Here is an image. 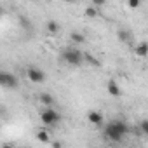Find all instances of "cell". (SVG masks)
I'll use <instances>...</instances> for the list:
<instances>
[{
    "label": "cell",
    "mask_w": 148,
    "mask_h": 148,
    "mask_svg": "<svg viewBox=\"0 0 148 148\" xmlns=\"http://www.w3.org/2000/svg\"><path fill=\"white\" fill-rule=\"evenodd\" d=\"M129 132V127L125 125V122L122 120H112L110 124L105 125V131L103 134L110 139V141H115V143H120L122 138Z\"/></svg>",
    "instance_id": "1"
},
{
    "label": "cell",
    "mask_w": 148,
    "mask_h": 148,
    "mask_svg": "<svg viewBox=\"0 0 148 148\" xmlns=\"http://www.w3.org/2000/svg\"><path fill=\"white\" fill-rule=\"evenodd\" d=\"M61 58H63V61H64L66 64H70V66H80L82 61H84V54H82L79 49H73V47L63 49Z\"/></svg>",
    "instance_id": "2"
},
{
    "label": "cell",
    "mask_w": 148,
    "mask_h": 148,
    "mask_svg": "<svg viewBox=\"0 0 148 148\" xmlns=\"http://www.w3.org/2000/svg\"><path fill=\"white\" fill-rule=\"evenodd\" d=\"M59 119H61V115L56 112V110H52V108H44V110H40V120L45 124V125H54V124H58L59 122Z\"/></svg>",
    "instance_id": "3"
},
{
    "label": "cell",
    "mask_w": 148,
    "mask_h": 148,
    "mask_svg": "<svg viewBox=\"0 0 148 148\" xmlns=\"http://www.w3.org/2000/svg\"><path fill=\"white\" fill-rule=\"evenodd\" d=\"M26 75H28V80H32L33 84H42L45 80V73L35 66H30L28 71H26Z\"/></svg>",
    "instance_id": "4"
},
{
    "label": "cell",
    "mask_w": 148,
    "mask_h": 148,
    "mask_svg": "<svg viewBox=\"0 0 148 148\" xmlns=\"http://www.w3.org/2000/svg\"><path fill=\"white\" fill-rule=\"evenodd\" d=\"M0 84L7 89H16L18 87V79L14 75H11V73H7V71H2L0 73Z\"/></svg>",
    "instance_id": "5"
},
{
    "label": "cell",
    "mask_w": 148,
    "mask_h": 148,
    "mask_svg": "<svg viewBox=\"0 0 148 148\" xmlns=\"http://www.w3.org/2000/svg\"><path fill=\"white\" fill-rule=\"evenodd\" d=\"M87 120L92 124V125H96V127H99V125H103V113L101 112H96V110H92V112H89L87 113Z\"/></svg>",
    "instance_id": "6"
},
{
    "label": "cell",
    "mask_w": 148,
    "mask_h": 148,
    "mask_svg": "<svg viewBox=\"0 0 148 148\" xmlns=\"http://www.w3.org/2000/svg\"><path fill=\"white\" fill-rule=\"evenodd\" d=\"M106 89H108V94H110V96H115V98H117V96H120V94H122V91H120L119 84H117L113 79H110V80H108Z\"/></svg>",
    "instance_id": "7"
},
{
    "label": "cell",
    "mask_w": 148,
    "mask_h": 148,
    "mask_svg": "<svg viewBox=\"0 0 148 148\" xmlns=\"http://www.w3.org/2000/svg\"><path fill=\"white\" fill-rule=\"evenodd\" d=\"M134 52H136V56H139V58L148 56V42H139V44L136 45Z\"/></svg>",
    "instance_id": "8"
},
{
    "label": "cell",
    "mask_w": 148,
    "mask_h": 148,
    "mask_svg": "<svg viewBox=\"0 0 148 148\" xmlns=\"http://www.w3.org/2000/svg\"><path fill=\"white\" fill-rule=\"evenodd\" d=\"M38 99H40V103H42L44 106H51V105H54V98H52L51 94H47V92H42V94L38 96Z\"/></svg>",
    "instance_id": "9"
},
{
    "label": "cell",
    "mask_w": 148,
    "mask_h": 148,
    "mask_svg": "<svg viewBox=\"0 0 148 148\" xmlns=\"http://www.w3.org/2000/svg\"><path fill=\"white\" fill-rule=\"evenodd\" d=\"M70 38L75 42V44H84V42H86V37H84V33H80V32H73V33L70 35Z\"/></svg>",
    "instance_id": "10"
},
{
    "label": "cell",
    "mask_w": 148,
    "mask_h": 148,
    "mask_svg": "<svg viewBox=\"0 0 148 148\" xmlns=\"http://www.w3.org/2000/svg\"><path fill=\"white\" fill-rule=\"evenodd\" d=\"M84 61H87L91 66H94V68H99L101 66V63H99V59H96V58H92L91 54H84Z\"/></svg>",
    "instance_id": "11"
},
{
    "label": "cell",
    "mask_w": 148,
    "mask_h": 148,
    "mask_svg": "<svg viewBox=\"0 0 148 148\" xmlns=\"http://www.w3.org/2000/svg\"><path fill=\"white\" fill-rule=\"evenodd\" d=\"M98 9H99V7H96V5H89V7L86 9V16H87V18H98V14H99Z\"/></svg>",
    "instance_id": "12"
},
{
    "label": "cell",
    "mask_w": 148,
    "mask_h": 148,
    "mask_svg": "<svg viewBox=\"0 0 148 148\" xmlns=\"http://www.w3.org/2000/svg\"><path fill=\"white\" fill-rule=\"evenodd\" d=\"M47 32H49V33H52V35H56V33L59 32V25H58L56 21H52V19H51V21H47Z\"/></svg>",
    "instance_id": "13"
},
{
    "label": "cell",
    "mask_w": 148,
    "mask_h": 148,
    "mask_svg": "<svg viewBox=\"0 0 148 148\" xmlns=\"http://www.w3.org/2000/svg\"><path fill=\"white\" fill-rule=\"evenodd\" d=\"M117 37H119L120 42H129V40H131V33L125 32V30H119V32H117Z\"/></svg>",
    "instance_id": "14"
},
{
    "label": "cell",
    "mask_w": 148,
    "mask_h": 148,
    "mask_svg": "<svg viewBox=\"0 0 148 148\" xmlns=\"http://www.w3.org/2000/svg\"><path fill=\"white\" fill-rule=\"evenodd\" d=\"M37 139L42 141V143H47V141H49V134H47L45 131H38V132H37Z\"/></svg>",
    "instance_id": "15"
},
{
    "label": "cell",
    "mask_w": 148,
    "mask_h": 148,
    "mask_svg": "<svg viewBox=\"0 0 148 148\" xmlns=\"http://www.w3.org/2000/svg\"><path fill=\"white\" fill-rule=\"evenodd\" d=\"M139 129H141V132H143V134H146V136H148V120H146V119L139 122Z\"/></svg>",
    "instance_id": "16"
},
{
    "label": "cell",
    "mask_w": 148,
    "mask_h": 148,
    "mask_svg": "<svg viewBox=\"0 0 148 148\" xmlns=\"http://www.w3.org/2000/svg\"><path fill=\"white\" fill-rule=\"evenodd\" d=\"M139 4H141V0H127V5H129L131 9H138Z\"/></svg>",
    "instance_id": "17"
},
{
    "label": "cell",
    "mask_w": 148,
    "mask_h": 148,
    "mask_svg": "<svg viewBox=\"0 0 148 148\" xmlns=\"http://www.w3.org/2000/svg\"><path fill=\"white\" fill-rule=\"evenodd\" d=\"M19 23L23 28H30V19H26L25 16H19Z\"/></svg>",
    "instance_id": "18"
},
{
    "label": "cell",
    "mask_w": 148,
    "mask_h": 148,
    "mask_svg": "<svg viewBox=\"0 0 148 148\" xmlns=\"http://www.w3.org/2000/svg\"><path fill=\"white\" fill-rule=\"evenodd\" d=\"M105 4H106V0H92V5H96V7H101Z\"/></svg>",
    "instance_id": "19"
},
{
    "label": "cell",
    "mask_w": 148,
    "mask_h": 148,
    "mask_svg": "<svg viewBox=\"0 0 148 148\" xmlns=\"http://www.w3.org/2000/svg\"><path fill=\"white\" fill-rule=\"evenodd\" d=\"M64 2H73V0H64Z\"/></svg>",
    "instance_id": "20"
}]
</instances>
